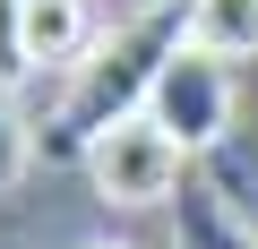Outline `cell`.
<instances>
[{
	"instance_id": "obj_5",
	"label": "cell",
	"mask_w": 258,
	"mask_h": 249,
	"mask_svg": "<svg viewBox=\"0 0 258 249\" xmlns=\"http://www.w3.org/2000/svg\"><path fill=\"white\" fill-rule=\"evenodd\" d=\"M86 52V0H26V60H78Z\"/></svg>"
},
{
	"instance_id": "obj_4",
	"label": "cell",
	"mask_w": 258,
	"mask_h": 249,
	"mask_svg": "<svg viewBox=\"0 0 258 249\" xmlns=\"http://www.w3.org/2000/svg\"><path fill=\"white\" fill-rule=\"evenodd\" d=\"M189 52L207 60H258V0H189Z\"/></svg>"
},
{
	"instance_id": "obj_6",
	"label": "cell",
	"mask_w": 258,
	"mask_h": 249,
	"mask_svg": "<svg viewBox=\"0 0 258 249\" xmlns=\"http://www.w3.org/2000/svg\"><path fill=\"white\" fill-rule=\"evenodd\" d=\"M26 120H18V103H9V77H0V198H9L18 181H26Z\"/></svg>"
},
{
	"instance_id": "obj_3",
	"label": "cell",
	"mask_w": 258,
	"mask_h": 249,
	"mask_svg": "<svg viewBox=\"0 0 258 249\" xmlns=\"http://www.w3.org/2000/svg\"><path fill=\"white\" fill-rule=\"evenodd\" d=\"M147 120H155V129H172L189 155H198V146H215V138H224V120H232V69L181 43V52L164 60L155 95H147Z\"/></svg>"
},
{
	"instance_id": "obj_1",
	"label": "cell",
	"mask_w": 258,
	"mask_h": 249,
	"mask_svg": "<svg viewBox=\"0 0 258 249\" xmlns=\"http://www.w3.org/2000/svg\"><path fill=\"white\" fill-rule=\"evenodd\" d=\"M181 43H189V0H155V9H138L120 35H103V43L78 60V86H69V103H60L52 146H60V155H86L103 129L138 120L147 95H155V77H164V60H172Z\"/></svg>"
},
{
	"instance_id": "obj_8",
	"label": "cell",
	"mask_w": 258,
	"mask_h": 249,
	"mask_svg": "<svg viewBox=\"0 0 258 249\" xmlns=\"http://www.w3.org/2000/svg\"><path fill=\"white\" fill-rule=\"evenodd\" d=\"M86 249H120V240H86Z\"/></svg>"
},
{
	"instance_id": "obj_2",
	"label": "cell",
	"mask_w": 258,
	"mask_h": 249,
	"mask_svg": "<svg viewBox=\"0 0 258 249\" xmlns=\"http://www.w3.org/2000/svg\"><path fill=\"white\" fill-rule=\"evenodd\" d=\"M78 163H86V181H95L103 206H164V198L189 181V146H181L172 129H155L147 112L120 120V129H103Z\"/></svg>"
},
{
	"instance_id": "obj_7",
	"label": "cell",
	"mask_w": 258,
	"mask_h": 249,
	"mask_svg": "<svg viewBox=\"0 0 258 249\" xmlns=\"http://www.w3.org/2000/svg\"><path fill=\"white\" fill-rule=\"evenodd\" d=\"M26 69H35V60H26V0H0V77L18 86Z\"/></svg>"
}]
</instances>
